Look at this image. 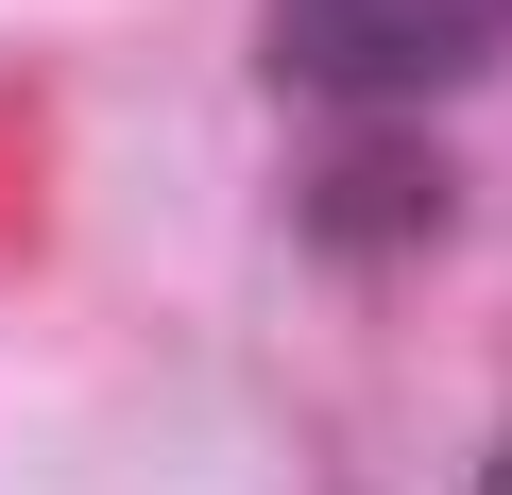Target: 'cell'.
<instances>
[{
  "mask_svg": "<svg viewBox=\"0 0 512 495\" xmlns=\"http://www.w3.org/2000/svg\"><path fill=\"white\" fill-rule=\"evenodd\" d=\"M478 35H495V0H359V18H342L291 86H325V103H359V120H410L427 86L478 69Z\"/></svg>",
  "mask_w": 512,
  "mask_h": 495,
  "instance_id": "2",
  "label": "cell"
},
{
  "mask_svg": "<svg viewBox=\"0 0 512 495\" xmlns=\"http://www.w3.org/2000/svg\"><path fill=\"white\" fill-rule=\"evenodd\" d=\"M478 495H512V444H495V461H478Z\"/></svg>",
  "mask_w": 512,
  "mask_h": 495,
  "instance_id": "4",
  "label": "cell"
},
{
  "mask_svg": "<svg viewBox=\"0 0 512 495\" xmlns=\"http://www.w3.org/2000/svg\"><path fill=\"white\" fill-rule=\"evenodd\" d=\"M342 18H359V0H291V18H274V69H308V52L342 35Z\"/></svg>",
  "mask_w": 512,
  "mask_h": 495,
  "instance_id": "3",
  "label": "cell"
},
{
  "mask_svg": "<svg viewBox=\"0 0 512 495\" xmlns=\"http://www.w3.org/2000/svg\"><path fill=\"white\" fill-rule=\"evenodd\" d=\"M495 18H512V0H495Z\"/></svg>",
  "mask_w": 512,
  "mask_h": 495,
  "instance_id": "5",
  "label": "cell"
},
{
  "mask_svg": "<svg viewBox=\"0 0 512 495\" xmlns=\"http://www.w3.org/2000/svg\"><path fill=\"white\" fill-rule=\"evenodd\" d=\"M291 222H308V257L376 274V257H427V239L461 222V171L427 154V120H359V137L291 188Z\"/></svg>",
  "mask_w": 512,
  "mask_h": 495,
  "instance_id": "1",
  "label": "cell"
}]
</instances>
